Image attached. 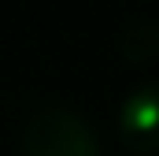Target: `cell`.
I'll return each mask as SVG.
<instances>
[{"instance_id":"cell-2","label":"cell","mask_w":159,"mask_h":156,"mask_svg":"<svg viewBox=\"0 0 159 156\" xmlns=\"http://www.w3.org/2000/svg\"><path fill=\"white\" fill-rule=\"evenodd\" d=\"M119 134L133 153L159 149V82H141L122 97Z\"/></svg>"},{"instance_id":"cell-1","label":"cell","mask_w":159,"mask_h":156,"mask_svg":"<svg viewBox=\"0 0 159 156\" xmlns=\"http://www.w3.org/2000/svg\"><path fill=\"white\" fill-rule=\"evenodd\" d=\"M19 149H22V156H104L93 126L70 108L34 112L22 126Z\"/></svg>"},{"instance_id":"cell-3","label":"cell","mask_w":159,"mask_h":156,"mask_svg":"<svg viewBox=\"0 0 159 156\" xmlns=\"http://www.w3.org/2000/svg\"><path fill=\"white\" fill-rule=\"evenodd\" d=\"M122 56L133 67H148L159 60V22L156 19H137L122 34Z\"/></svg>"}]
</instances>
